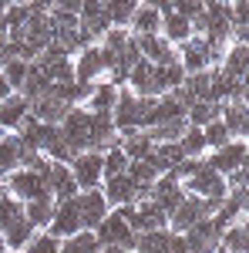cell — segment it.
<instances>
[{
    "mask_svg": "<svg viewBox=\"0 0 249 253\" xmlns=\"http://www.w3.org/2000/svg\"><path fill=\"white\" fill-rule=\"evenodd\" d=\"M155 98L152 95H135L132 88H118V101L111 108V122H115L118 135H128L138 128H148V118H152Z\"/></svg>",
    "mask_w": 249,
    "mask_h": 253,
    "instance_id": "obj_1",
    "label": "cell"
},
{
    "mask_svg": "<svg viewBox=\"0 0 249 253\" xmlns=\"http://www.w3.org/2000/svg\"><path fill=\"white\" fill-rule=\"evenodd\" d=\"M178 186H182V193L206 199L212 213L219 210V203H222V199H226V193H229V186H226V175H219L215 169H209L206 162H199V169H195L189 179H182Z\"/></svg>",
    "mask_w": 249,
    "mask_h": 253,
    "instance_id": "obj_2",
    "label": "cell"
},
{
    "mask_svg": "<svg viewBox=\"0 0 249 253\" xmlns=\"http://www.w3.org/2000/svg\"><path fill=\"white\" fill-rule=\"evenodd\" d=\"M105 78H108V54L98 44H88L84 51H77L74 54V81L77 84H98Z\"/></svg>",
    "mask_w": 249,
    "mask_h": 253,
    "instance_id": "obj_3",
    "label": "cell"
},
{
    "mask_svg": "<svg viewBox=\"0 0 249 253\" xmlns=\"http://www.w3.org/2000/svg\"><path fill=\"white\" fill-rule=\"evenodd\" d=\"M3 189H7V196H14L20 203L51 196L47 193V182H44V172H34V169H14V172L3 179Z\"/></svg>",
    "mask_w": 249,
    "mask_h": 253,
    "instance_id": "obj_4",
    "label": "cell"
},
{
    "mask_svg": "<svg viewBox=\"0 0 249 253\" xmlns=\"http://www.w3.org/2000/svg\"><path fill=\"white\" fill-rule=\"evenodd\" d=\"M61 135H64V142H68V149H71V156H77V152H88V135H91V115L81 108V105H74L68 115L61 118Z\"/></svg>",
    "mask_w": 249,
    "mask_h": 253,
    "instance_id": "obj_5",
    "label": "cell"
},
{
    "mask_svg": "<svg viewBox=\"0 0 249 253\" xmlns=\"http://www.w3.org/2000/svg\"><path fill=\"white\" fill-rule=\"evenodd\" d=\"M71 179H74L77 193H88V189H101V152H77L71 162Z\"/></svg>",
    "mask_w": 249,
    "mask_h": 253,
    "instance_id": "obj_6",
    "label": "cell"
},
{
    "mask_svg": "<svg viewBox=\"0 0 249 253\" xmlns=\"http://www.w3.org/2000/svg\"><path fill=\"white\" fill-rule=\"evenodd\" d=\"M206 216H212V210H209V203H206V199L182 193L178 206L169 213V230H172V233H185L189 226H195V223H199V219H206Z\"/></svg>",
    "mask_w": 249,
    "mask_h": 253,
    "instance_id": "obj_7",
    "label": "cell"
},
{
    "mask_svg": "<svg viewBox=\"0 0 249 253\" xmlns=\"http://www.w3.org/2000/svg\"><path fill=\"white\" fill-rule=\"evenodd\" d=\"M77 31L91 41H101L105 31H111V17H108V7L101 0H84L81 10H77Z\"/></svg>",
    "mask_w": 249,
    "mask_h": 253,
    "instance_id": "obj_8",
    "label": "cell"
},
{
    "mask_svg": "<svg viewBox=\"0 0 249 253\" xmlns=\"http://www.w3.org/2000/svg\"><path fill=\"white\" fill-rule=\"evenodd\" d=\"M95 236H98V243H101V247L118 243V247H125L128 253H135V240H138V236L128 230V223H125L121 210H111V213L105 216V219L95 226Z\"/></svg>",
    "mask_w": 249,
    "mask_h": 253,
    "instance_id": "obj_9",
    "label": "cell"
},
{
    "mask_svg": "<svg viewBox=\"0 0 249 253\" xmlns=\"http://www.w3.org/2000/svg\"><path fill=\"white\" fill-rule=\"evenodd\" d=\"M81 230H84V226H81V210H77V196L54 203V216H51V223H47V233L54 236V240H68V236L81 233Z\"/></svg>",
    "mask_w": 249,
    "mask_h": 253,
    "instance_id": "obj_10",
    "label": "cell"
},
{
    "mask_svg": "<svg viewBox=\"0 0 249 253\" xmlns=\"http://www.w3.org/2000/svg\"><path fill=\"white\" fill-rule=\"evenodd\" d=\"M209 169H215L219 175H229L236 169H243L246 166V138H229L222 149H215V152H206L202 159Z\"/></svg>",
    "mask_w": 249,
    "mask_h": 253,
    "instance_id": "obj_11",
    "label": "cell"
},
{
    "mask_svg": "<svg viewBox=\"0 0 249 253\" xmlns=\"http://www.w3.org/2000/svg\"><path fill=\"white\" fill-rule=\"evenodd\" d=\"M135 47H138L142 58L152 61V64H175L178 61V51L162 34H142V38H135Z\"/></svg>",
    "mask_w": 249,
    "mask_h": 253,
    "instance_id": "obj_12",
    "label": "cell"
},
{
    "mask_svg": "<svg viewBox=\"0 0 249 253\" xmlns=\"http://www.w3.org/2000/svg\"><path fill=\"white\" fill-rule=\"evenodd\" d=\"M77 210H81V226H84V230H95L98 223L111 213V206H108V199H105L101 189L77 193Z\"/></svg>",
    "mask_w": 249,
    "mask_h": 253,
    "instance_id": "obj_13",
    "label": "cell"
},
{
    "mask_svg": "<svg viewBox=\"0 0 249 253\" xmlns=\"http://www.w3.org/2000/svg\"><path fill=\"white\" fill-rule=\"evenodd\" d=\"M178 51V64L185 75H199V71H209V58H206V38L202 34H192L185 44L175 47Z\"/></svg>",
    "mask_w": 249,
    "mask_h": 253,
    "instance_id": "obj_14",
    "label": "cell"
},
{
    "mask_svg": "<svg viewBox=\"0 0 249 253\" xmlns=\"http://www.w3.org/2000/svg\"><path fill=\"white\" fill-rule=\"evenodd\" d=\"M101 193H105V199H108L111 210H118V206H132V203L142 199V193L135 189V182L128 179V172L115 175V179H105V182H101Z\"/></svg>",
    "mask_w": 249,
    "mask_h": 253,
    "instance_id": "obj_15",
    "label": "cell"
},
{
    "mask_svg": "<svg viewBox=\"0 0 249 253\" xmlns=\"http://www.w3.org/2000/svg\"><path fill=\"white\" fill-rule=\"evenodd\" d=\"M44 182H47V193H51L54 203L77 196V186H74V179H71L68 162H51V166H47V172H44Z\"/></svg>",
    "mask_w": 249,
    "mask_h": 253,
    "instance_id": "obj_16",
    "label": "cell"
},
{
    "mask_svg": "<svg viewBox=\"0 0 249 253\" xmlns=\"http://www.w3.org/2000/svg\"><path fill=\"white\" fill-rule=\"evenodd\" d=\"M27 115H31V101L24 95H17V91L7 98V101H0V128L3 132H17Z\"/></svg>",
    "mask_w": 249,
    "mask_h": 253,
    "instance_id": "obj_17",
    "label": "cell"
},
{
    "mask_svg": "<svg viewBox=\"0 0 249 253\" xmlns=\"http://www.w3.org/2000/svg\"><path fill=\"white\" fill-rule=\"evenodd\" d=\"M128 31H132V38L158 34V31H162V10L152 7V3H138L135 14H132V20H128Z\"/></svg>",
    "mask_w": 249,
    "mask_h": 253,
    "instance_id": "obj_18",
    "label": "cell"
},
{
    "mask_svg": "<svg viewBox=\"0 0 249 253\" xmlns=\"http://www.w3.org/2000/svg\"><path fill=\"white\" fill-rule=\"evenodd\" d=\"M169 122H185V105H182L172 91L155 98V108H152V118H148V128H152V125H169Z\"/></svg>",
    "mask_w": 249,
    "mask_h": 253,
    "instance_id": "obj_19",
    "label": "cell"
},
{
    "mask_svg": "<svg viewBox=\"0 0 249 253\" xmlns=\"http://www.w3.org/2000/svg\"><path fill=\"white\" fill-rule=\"evenodd\" d=\"M219 122L226 125V132L229 138H246V101H222V108H219Z\"/></svg>",
    "mask_w": 249,
    "mask_h": 253,
    "instance_id": "obj_20",
    "label": "cell"
},
{
    "mask_svg": "<svg viewBox=\"0 0 249 253\" xmlns=\"http://www.w3.org/2000/svg\"><path fill=\"white\" fill-rule=\"evenodd\" d=\"M158 34L169 41L172 47H178V44H185L195 31H192V20L189 17H182V14L169 10V14H162V31H158Z\"/></svg>",
    "mask_w": 249,
    "mask_h": 253,
    "instance_id": "obj_21",
    "label": "cell"
},
{
    "mask_svg": "<svg viewBox=\"0 0 249 253\" xmlns=\"http://www.w3.org/2000/svg\"><path fill=\"white\" fill-rule=\"evenodd\" d=\"M118 101V84H111V81H98L95 88H91V95H88V101L81 105L84 112H91V115H98V112H111Z\"/></svg>",
    "mask_w": 249,
    "mask_h": 253,
    "instance_id": "obj_22",
    "label": "cell"
},
{
    "mask_svg": "<svg viewBox=\"0 0 249 253\" xmlns=\"http://www.w3.org/2000/svg\"><path fill=\"white\" fill-rule=\"evenodd\" d=\"M20 152H24V142L17 132H7L0 138V179H7L14 169H20Z\"/></svg>",
    "mask_w": 249,
    "mask_h": 253,
    "instance_id": "obj_23",
    "label": "cell"
},
{
    "mask_svg": "<svg viewBox=\"0 0 249 253\" xmlns=\"http://www.w3.org/2000/svg\"><path fill=\"white\" fill-rule=\"evenodd\" d=\"M34 233H37V230H34V226L20 216V219H14L10 226H3V230H0V240H3V247H7V250L20 253L27 243H31V240H34Z\"/></svg>",
    "mask_w": 249,
    "mask_h": 253,
    "instance_id": "obj_24",
    "label": "cell"
},
{
    "mask_svg": "<svg viewBox=\"0 0 249 253\" xmlns=\"http://www.w3.org/2000/svg\"><path fill=\"white\" fill-rule=\"evenodd\" d=\"M51 216H54V199H51V196H40V199L24 203V219H27L34 230H47Z\"/></svg>",
    "mask_w": 249,
    "mask_h": 253,
    "instance_id": "obj_25",
    "label": "cell"
},
{
    "mask_svg": "<svg viewBox=\"0 0 249 253\" xmlns=\"http://www.w3.org/2000/svg\"><path fill=\"white\" fill-rule=\"evenodd\" d=\"M219 247L229 253H246L249 250V230H246V219H239V223H232L222 230L219 236Z\"/></svg>",
    "mask_w": 249,
    "mask_h": 253,
    "instance_id": "obj_26",
    "label": "cell"
},
{
    "mask_svg": "<svg viewBox=\"0 0 249 253\" xmlns=\"http://www.w3.org/2000/svg\"><path fill=\"white\" fill-rule=\"evenodd\" d=\"M61 253H101V243H98L95 230H81V233L61 240Z\"/></svg>",
    "mask_w": 249,
    "mask_h": 253,
    "instance_id": "obj_27",
    "label": "cell"
},
{
    "mask_svg": "<svg viewBox=\"0 0 249 253\" xmlns=\"http://www.w3.org/2000/svg\"><path fill=\"white\" fill-rule=\"evenodd\" d=\"M178 149H182V156L185 159H206V138H202V128H195V125H185V132L178 138Z\"/></svg>",
    "mask_w": 249,
    "mask_h": 253,
    "instance_id": "obj_28",
    "label": "cell"
},
{
    "mask_svg": "<svg viewBox=\"0 0 249 253\" xmlns=\"http://www.w3.org/2000/svg\"><path fill=\"white\" fill-rule=\"evenodd\" d=\"M219 101H195V105H189V112H185V122L189 125H195V128H206L209 122H215L219 118Z\"/></svg>",
    "mask_w": 249,
    "mask_h": 253,
    "instance_id": "obj_29",
    "label": "cell"
},
{
    "mask_svg": "<svg viewBox=\"0 0 249 253\" xmlns=\"http://www.w3.org/2000/svg\"><path fill=\"white\" fill-rule=\"evenodd\" d=\"M47 84H51V81H47V75H44V71H40L37 64L31 61V71H27V81H24V88H20L17 95H24L27 101H37V98L44 95V91H47Z\"/></svg>",
    "mask_w": 249,
    "mask_h": 253,
    "instance_id": "obj_30",
    "label": "cell"
},
{
    "mask_svg": "<svg viewBox=\"0 0 249 253\" xmlns=\"http://www.w3.org/2000/svg\"><path fill=\"white\" fill-rule=\"evenodd\" d=\"M125 169H128V156H125L118 145L108 149V152H101V175H105V179H115V175H121ZM105 179H101V182H105Z\"/></svg>",
    "mask_w": 249,
    "mask_h": 253,
    "instance_id": "obj_31",
    "label": "cell"
},
{
    "mask_svg": "<svg viewBox=\"0 0 249 253\" xmlns=\"http://www.w3.org/2000/svg\"><path fill=\"white\" fill-rule=\"evenodd\" d=\"M27 71H31V61H24V58H10L3 68H0V75L7 78V84L14 88V91H20L24 88V81H27Z\"/></svg>",
    "mask_w": 249,
    "mask_h": 253,
    "instance_id": "obj_32",
    "label": "cell"
},
{
    "mask_svg": "<svg viewBox=\"0 0 249 253\" xmlns=\"http://www.w3.org/2000/svg\"><path fill=\"white\" fill-rule=\"evenodd\" d=\"M20 253H61V240H54L47 230H44V233L37 230V233H34V240H31V243H27Z\"/></svg>",
    "mask_w": 249,
    "mask_h": 253,
    "instance_id": "obj_33",
    "label": "cell"
},
{
    "mask_svg": "<svg viewBox=\"0 0 249 253\" xmlns=\"http://www.w3.org/2000/svg\"><path fill=\"white\" fill-rule=\"evenodd\" d=\"M81 3H84V0H54V7H51V10H58V14H74V17H77Z\"/></svg>",
    "mask_w": 249,
    "mask_h": 253,
    "instance_id": "obj_34",
    "label": "cell"
},
{
    "mask_svg": "<svg viewBox=\"0 0 249 253\" xmlns=\"http://www.w3.org/2000/svg\"><path fill=\"white\" fill-rule=\"evenodd\" d=\"M10 95H14V88H10V84H7V78L0 75V101H7Z\"/></svg>",
    "mask_w": 249,
    "mask_h": 253,
    "instance_id": "obj_35",
    "label": "cell"
},
{
    "mask_svg": "<svg viewBox=\"0 0 249 253\" xmlns=\"http://www.w3.org/2000/svg\"><path fill=\"white\" fill-rule=\"evenodd\" d=\"M7 3H10V0H0V20H3V14H7Z\"/></svg>",
    "mask_w": 249,
    "mask_h": 253,
    "instance_id": "obj_36",
    "label": "cell"
},
{
    "mask_svg": "<svg viewBox=\"0 0 249 253\" xmlns=\"http://www.w3.org/2000/svg\"><path fill=\"white\" fill-rule=\"evenodd\" d=\"M0 196H7V189H3V179H0Z\"/></svg>",
    "mask_w": 249,
    "mask_h": 253,
    "instance_id": "obj_37",
    "label": "cell"
},
{
    "mask_svg": "<svg viewBox=\"0 0 249 253\" xmlns=\"http://www.w3.org/2000/svg\"><path fill=\"white\" fill-rule=\"evenodd\" d=\"M212 253H229V250H222V247H215V250H212Z\"/></svg>",
    "mask_w": 249,
    "mask_h": 253,
    "instance_id": "obj_38",
    "label": "cell"
},
{
    "mask_svg": "<svg viewBox=\"0 0 249 253\" xmlns=\"http://www.w3.org/2000/svg\"><path fill=\"white\" fill-rule=\"evenodd\" d=\"M0 253H7V247H3V240H0Z\"/></svg>",
    "mask_w": 249,
    "mask_h": 253,
    "instance_id": "obj_39",
    "label": "cell"
},
{
    "mask_svg": "<svg viewBox=\"0 0 249 253\" xmlns=\"http://www.w3.org/2000/svg\"><path fill=\"white\" fill-rule=\"evenodd\" d=\"M7 253H14V250H7Z\"/></svg>",
    "mask_w": 249,
    "mask_h": 253,
    "instance_id": "obj_40",
    "label": "cell"
},
{
    "mask_svg": "<svg viewBox=\"0 0 249 253\" xmlns=\"http://www.w3.org/2000/svg\"><path fill=\"white\" fill-rule=\"evenodd\" d=\"M101 3H105V0H101Z\"/></svg>",
    "mask_w": 249,
    "mask_h": 253,
    "instance_id": "obj_41",
    "label": "cell"
}]
</instances>
